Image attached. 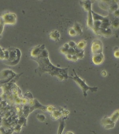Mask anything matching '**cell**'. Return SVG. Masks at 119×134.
Segmentation results:
<instances>
[{"label":"cell","instance_id":"14","mask_svg":"<svg viewBox=\"0 0 119 134\" xmlns=\"http://www.w3.org/2000/svg\"><path fill=\"white\" fill-rule=\"evenodd\" d=\"M6 58V51H3L0 47V60H5Z\"/></svg>","mask_w":119,"mask_h":134},{"label":"cell","instance_id":"15","mask_svg":"<svg viewBox=\"0 0 119 134\" xmlns=\"http://www.w3.org/2000/svg\"><path fill=\"white\" fill-rule=\"evenodd\" d=\"M68 33H69V35L70 36H76V35H77L76 32H75V30L73 28L69 29V31H68Z\"/></svg>","mask_w":119,"mask_h":134},{"label":"cell","instance_id":"23","mask_svg":"<svg viewBox=\"0 0 119 134\" xmlns=\"http://www.w3.org/2000/svg\"><path fill=\"white\" fill-rule=\"evenodd\" d=\"M66 57L68 60H72V55H71L69 54H67L66 55Z\"/></svg>","mask_w":119,"mask_h":134},{"label":"cell","instance_id":"4","mask_svg":"<svg viewBox=\"0 0 119 134\" xmlns=\"http://www.w3.org/2000/svg\"><path fill=\"white\" fill-rule=\"evenodd\" d=\"M91 51L93 55L102 53L103 43L99 39H95L93 41L91 45Z\"/></svg>","mask_w":119,"mask_h":134},{"label":"cell","instance_id":"19","mask_svg":"<svg viewBox=\"0 0 119 134\" xmlns=\"http://www.w3.org/2000/svg\"><path fill=\"white\" fill-rule=\"evenodd\" d=\"M68 44L70 48H75V46H76V44L75 42L72 41H70L68 43Z\"/></svg>","mask_w":119,"mask_h":134},{"label":"cell","instance_id":"10","mask_svg":"<svg viewBox=\"0 0 119 134\" xmlns=\"http://www.w3.org/2000/svg\"><path fill=\"white\" fill-rule=\"evenodd\" d=\"M92 13L93 17V19H94V21H100L102 22L107 18L106 17H104L101 16L100 14H98L95 13L92 10Z\"/></svg>","mask_w":119,"mask_h":134},{"label":"cell","instance_id":"8","mask_svg":"<svg viewBox=\"0 0 119 134\" xmlns=\"http://www.w3.org/2000/svg\"><path fill=\"white\" fill-rule=\"evenodd\" d=\"M94 21L93 17L92 10L88 12V19H87V26L90 29H93Z\"/></svg>","mask_w":119,"mask_h":134},{"label":"cell","instance_id":"13","mask_svg":"<svg viewBox=\"0 0 119 134\" xmlns=\"http://www.w3.org/2000/svg\"><path fill=\"white\" fill-rule=\"evenodd\" d=\"M4 24H5V23L3 21V18L2 17V16L0 17V38L2 37V33H3V31Z\"/></svg>","mask_w":119,"mask_h":134},{"label":"cell","instance_id":"16","mask_svg":"<svg viewBox=\"0 0 119 134\" xmlns=\"http://www.w3.org/2000/svg\"><path fill=\"white\" fill-rule=\"evenodd\" d=\"M76 55H77L78 59H83L84 56V50H82L81 52L76 54Z\"/></svg>","mask_w":119,"mask_h":134},{"label":"cell","instance_id":"17","mask_svg":"<svg viewBox=\"0 0 119 134\" xmlns=\"http://www.w3.org/2000/svg\"><path fill=\"white\" fill-rule=\"evenodd\" d=\"M64 121H62L61 122V125L60 127V129H59V134H61L62 133V132L63 131V129H64Z\"/></svg>","mask_w":119,"mask_h":134},{"label":"cell","instance_id":"28","mask_svg":"<svg viewBox=\"0 0 119 134\" xmlns=\"http://www.w3.org/2000/svg\"><path fill=\"white\" fill-rule=\"evenodd\" d=\"M66 134H74V133H73L72 132H67Z\"/></svg>","mask_w":119,"mask_h":134},{"label":"cell","instance_id":"24","mask_svg":"<svg viewBox=\"0 0 119 134\" xmlns=\"http://www.w3.org/2000/svg\"><path fill=\"white\" fill-rule=\"evenodd\" d=\"M114 56L115 57L119 58V50H117L114 52Z\"/></svg>","mask_w":119,"mask_h":134},{"label":"cell","instance_id":"3","mask_svg":"<svg viewBox=\"0 0 119 134\" xmlns=\"http://www.w3.org/2000/svg\"><path fill=\"white\" fill-rule=\"evenodd\" d=\"M9 52V57L7 60L9 61V62H8L7 64L10 65H15L17 64L19 62L21 53L18 49H16V51L15 50L10 51Z\"/></svg>","mask_w":119,"mask_h":134},{"label":"cell","instance_id":"20","mask_svg":"<svg viewBox=\"0 0 119 134\" xmlns=\"http://www.w3.org/2000/svg\"><path fill=\"white\" fill-rule=\"evenodd\" d=\"M119 25V20L118 19L114 20L113 22V26L115 28H117Z\"/></svg>","mask_w":119,"mask_h":134},{"label":"cell","instance_id":"9","mask_svg":"<svg viewBox=\"0 0 119 134\" xmlns=\"http://www.w3.org/2000/svg\"><path fill=\"white\" fill-rule=\"evenodd\" d=\"M49 38L54 41H59L60 39V34L58 30H55L49 34Z\"/></svg>","mask_w":119,"mask_h":134},{"label":"cell","instance_id":"25","mask_svg":"<svg viewBox=\"0 0 119 134\" xmlns=\"http://www.w3.org/2000/svg\"><path fill=\"white\" fill-rule=\"evenodd\" d=\"M114 14L115 16H119V10H117L114 11Z\"/></svg>","mask_w":119,"mask_h":134},{"label":"cell","instance_id":"22","mask_svg":"<svg viewBox=\"0 0 119 134\" xmlns=\"http://www.w3.org/2000/svg\"><path fill=\"white\" fill-rule=\"evenodd\" d=\"M78 59V57H77V55H76V54L72 55V60L73 61V62H76Z\"/></svg>","mask_w":119,"mask_h":134},{"label":"cell","instance_id":"7","mask_svg":"<svg viewBox=\"0 0 119 134\" xmlns=\"http://www.w3.org/2000/svg\"><path fill=\"white\" fill-rule=\"evenodd\" d=\"M80 5L83 6L84 10L88 12L90 10H92V2L90 1H81Z\"/></svg>","mask_w":119,"mask_h":134},{"label":"cell","instance_id":"1","mask_svg":"<svg viewBox=\"0 0 119 134\" xmlns=\"http://www.w3.org/2000/svg\"><path fill=\"white\" fill-rule=\"evenodd\" d=\"M31 57L38 64L37 72L40 74L48 73L60 81L68 78V69L61 68L53 64L49 59V52L44 44L35 47L30 53Z\"/></svg>","mask_w":119,"mask_h":134},{"label":"cell","instance_id":"2","mask_svg":"<svg viewBox=\"0 0 119 134\" xmlns=\"http://www.w3.org/2000/svg\"><path fill=\"white\" fill-rule=\"evenodd\" d=\"M73 71L74 73L75 76L74 77H68V78L73 79V80L76 82V83L80 87V89H81V90H83V95L85 97H86L87 96V92L88 90H90L92 92H96L97 91V90L98 89V87H91L88 86L86 83L85 80L81 79L80 77L78 76L76 74V73L75 72L74 69H73Z\"/></svg>","mask_w":119,"mask_h":134},{"label":"cell","instance_id":"27","mask_svg":"<svg viewBox=\"0 0 119 134\" xmlns=\"http://www.w3.org/2000/svg\"><path fill=\"white\" fill-rule=\"evenodd\" d=\"M107 74V72H106L105 71H103L102 72V76H103V77L106 76Z\"/></svg>","mask_w":119,"mask_h":134},{"label":"cell","instance_id":"6","mask_svg":"<svg viewBox=\"0 0 119 134\" xmlns=\"http://www.w3.org/2000/svg\"><path fill=\"white\" fill-rule=\"evenodd\" d=\"M104 56L103 53L93 55L92 56V61L95 65L100 64L104 61Z\"/></svg>","mask_w":119,"mask_h":134},{"label":"cell","instance_id":"26","mask_svg":"<svg viewBox=\"0 0 119 134\" xmlns=\"http://www.w3.org/2000/svg\"><path fill=\"white\" fill-rule=\"evenodd\" d=\"M63 47H64V48H66L67 49H68L70 48L68 43H65V44H64V45L63 46Z\"/></svg>","mask_w":119,"mask_h":134},{"label":"cell","instance_id":"12","mask_svg":"<svg viewBox=\"0 0 119 134\" xmlns=\"http://www.w3.org/2000/svg\"><path fill=\"white\" fill-rule=\"evenodd\" d=\"M86 46V41H79L76 45V47L81 50H84Z\"/></svg>","mask_w":119,"mask_h":134},{"label":"cell","instance_id":"11","mask_svg":"<svg viewBox=\"0 0 119 134\" xmlns=\"http://www.w3.org/2000/svg\"><path fill=\"white\" fill-rule=\"evenodd\" d=\"M74 29L76 32L77 35H80L83 34V30L80 23L78 22H75L73 28Z\"/></svg>","mask_w":119,"mask_h":134},{"label":"cell","instance_id":"18","mask_svg":"<svg viewBox=\"0 0 119 134\" xmlns=\"http://www.w3.org/2000/svg\"><path fill=\"white\" fill-rule=\"evenodd\" d=\"M67 54H70L71 55H75V54H76L74 48H70L68 49Z\"/></svg>","mask_w":119,"mask_h":134},{"label":"cell","instance_id":"21","mask_svg":"<svg viewBox=\"0 0 119 134\" xmlns=\"http://www.w3.org/2000/svg\"><path fill=\"white\" fill-rule=\"evenodd\" d=\"M68 49H67L66 48L63 47H62V48H61V52L62 53H63V54H65V55H66V54L68 53Z\"/></svg>","mask_w":119,"mask_h":134},{"label":"cell","instance_id":"5","mask_svg":"<svg viewBox=\"0 0 119 134\" xmlns=\"http://www.w3.org/2000/svg\"><path fill=\"white\" fill-rule=\"evenodd\" d=\"M5 24H15L16 23V14L13 13H7L3 15L2 16Z\"/></svg>","mask_w":119,"mask_h":134}]
</instances>
